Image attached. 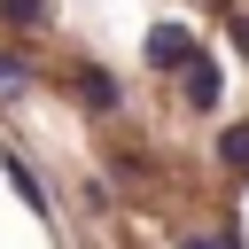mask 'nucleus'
Instances as JSON below:
<instances>
[{
  "instance_id": "1",
  "label": "nucleus",
  "mask_w": 249,
  "mask_h": 249,
  "mask_svg": "<svg viewBox=\"0 0 249 249\" xmlns=\"http://www.w3.org/2000/svg\"><path fill=\"white\" fill-rule=\"evenodd\" d=\"M148 62H195V39H187L179 23H156V31H148Z\"/></svg>"
},
{
  "instance_id": "2",
  "label": "nucleus",
  "mask_w": 249,
  "mask_h": 249,
  "mask_svg": "<svg viewBox=\"0 0 249 249\" xmlns=\"http://www.w3.org/2000/svg\"><path fill=\"white\" fill-rule=\"evenodd\" d=\"M78 101L86 109H117V78L109 70H78Z\"/></svg>"
},
{
  "instance_id": "3",
  "label": "nucleus",
  "mask_w": 249,
  "mask_h": 249,
  "mask_svg": "<svg viewBox=\"0 0 249 249\" xmlns=\"http://www.w3.org/2000/svg\"><path fill=\"white\" fill-rule=\"evenodd\" d=\"M0 171H8V179H16V195H23V202H31V210H47V187H39V179H31V163H23V156H0Z\"/></svg>"
},
{
  "instance_id": "4",
  "label": "nucleus",
  "mask_w": 249,
  "mask_h": 249,
  "mask_svg": "<svg viewBox=\"0 0 249 249\" xmlns=\"http://www.w3.org/2000/svg\"><path fill=\"white\" fill-rule=\"evenodd\" d=\"M187 101H195V109H210V101H218V70H210L202 54H195V78H187Z\"/></svg>"
},
{
  "instance_id": "5",
  "label": "nucleus",
  "mask_w": 249,
  "mask_h": 249,
  "mask_svg": "<svg viewBox=\"0 0 249 249\" xmlns=\"http://www.w3.org/2000/svg\"><path fill=\"white\" fill-rule=\"evenodd\" d=\"M218 156H226V171H249V124L218 132Z\"/></svg>"
},
{
  "instance_id": "6",
  "label": "nucleus",
  "mask_w": 249,
  "mask_h": 249,
  "mask_svg": "<svg viewBox=\"0 0 249 249\" xmlns=\"http://www.w3.org/2000/svg\"><path fill=\"white\" fill-rule=\"evenodd\" d=\"M0 16H8V23H39V16H47V0H0Z\"/></svg>"
},
{
  "instance_id": "7",
  "label": "nucleus",
  "mask_w": 249,
  "mask_h": 249,
  "mask_svg": "<svg viewBox=\"0 0 249 249\" xmlns=\"http://www.w3.org/2000/svg\"><path fill=\"white\" fill-rule=\"evenodd\" d=\"M23 78H31V70H23L16 54H0V93H23Z\"/></svg>"
},
{
  "instance_id": "8",
  "label": "nucleus",
  "mask_w": 249,
  "mask_h": 249,
  "mask_svg": "<svg viewBox=\"0 0 249 249\" xmlns=\"http://www.w3.org/2000/svg\"><path fill=\"white\" fill-rule=\"evenodd\" d=\"M233 39H241V54H249V16H241V8H233Z\"/></svg>"
},
{
  "instance_id": "9",
  "label": "nucleus",
  "mask_w": 249,
  "mask_h": 249,
  "mask_svg": "<svg viewBox=\"0 0 249 249\" xmlns=\"http://www.w3.org/2000/svg\"><path fill=\"white\" fill-rule=\"evenodd\" d=\"M195 249H241V241H233V233H218V241H195Z\"/></svg>"
}]
</instances>
